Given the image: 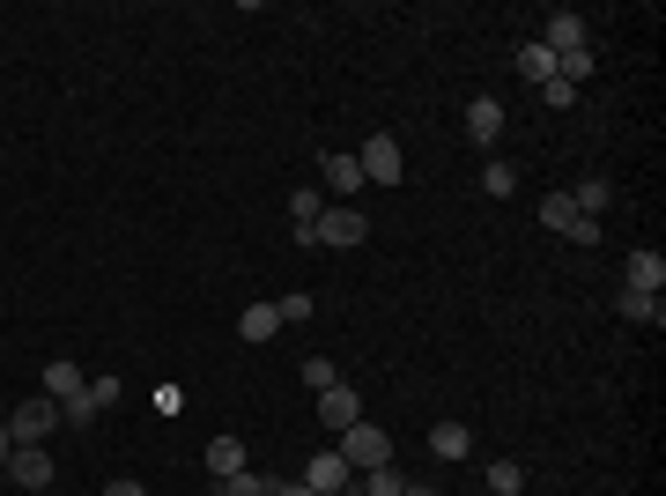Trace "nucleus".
<instances>
[{"label": "nucleus", "instance_id": "f257e3e1", "mask_svg": "<svg viewBox=\"0 0 666 496\" xmlns=\"http://www.w3.org/2000/svg\"><path fill=\"white\" fill-rule=\"evenodd\" d=\"M334 452L348 460V474H370V467H385V460H393V437H385L378 422H356V430L334 437Z\"/></svg>", "mask_w": 666, "mask_h": 496}, {"label": "nucleus", "instance_id": "f03ea898", "mask_svg": "<svg viewBox=\"0 0 666 496\" xmlns=\"http://www.w3.org/2000/svg\"><path fill=\"white\" fill-rule=\"evenodd\" d=\"M541 230H556V238H570V245H600V215H585L570 193L541 200Z\"/></svg>", "mask_w": 666, "mask_h": 496}, {"label": "nucleus", "instance_id": "7ed1b4c3", "mask_svg": "<svg viewBox=\"0 0 666 496\" xmlns=\"http://www.w3.org/2000/svg\"><path fill=\"white\" fill-rule=\"evenodd\" d=\"M311 238H319V245H341V252H356V245L370 238V215H363V208H348V200H326V215L311 223Z\"/></svg>", "mask_w": 666, "mask_h": 496}, {"label": "nucleus", "instance_id": "20e7f679", "mask_svg": "<svg viewBox=\"0 0 666 496\" xmlns=\"http://www.w3.org/2000/svg\"><path fill=\"white\" fill-rule=\"evenodd\" d=\"M356 163H363V186H400V171H408V156H400L393 134H370L363 149H356Z\"/></svg>", "mask_w": 666, "mask_h": 496}, {"label": "nucleus", "instance_id": "39448f33", "mask_svg": "<svg viewBox=\"0 0 666 496\" xmlns=\"http://www.w3.org/2000/svg\"><path fill=\"white\" fill-rule=\"evenodd\" d=\"M304 489H311V496H356V474H348L341 452L326 445V452H311V460H304Z\"/></svg>", "mask_w": 666, "mask_h": 496}, {"label": "nucleus", "instance_id": "423d86ee", "mask_svg": "<svg viewBox=\"0 0 666 496\" xmlns=\"http://www.w3.org/2000/svg\"><path fill=\"white\" fill-rule=\"evenodd\" d=\"M319 193L356 208V193H363V163H356V149H334V156L319 163Z\"/></svg>", "mask_w": 666, "mask_h": 496}, {"label": "nucleus", "instance_id": "0eeeda50", "mask_svg": "<svg viewBox=\"0 0 666 496\" xmlns=\"http://www.w3.org/2000/svg\"><path fill=\"white\" fill-rule=\"evenodd\" d=\"M52 430H60V400H23V408H15V415H8V437H23V445H45Z\"/></svg>", "mask_w": 666, "mask_h": 496}, {"label": "nucleus", "instance_id": "6e6552de", "mask_svg": "<svg viewBox=\"0 0 666 496\" xmlns=\"http://www.w3.org/2000/svg\"><path fill=\"white\" fill-rule=\"evenodd\" d=\"M319 215H326V193H319V186H296V193H289V230H296V245H304V252H319V238H311Z\"/></svg>", "mask_w": 666, "mask_h": 496}, {"label": "nucleus", "instance_id": "1a4fd4ad", "mask_svg": "<svg viewBox=\"0 0 666 496\" xmlns=\"http://www.w3.org/2000/svg\"><path fill=\"white\" fill-rule=\"evenodd\" d=\"M8 482H15V489H45L52 482V452L45 445H15L8 452Z\"/></svg>", "mask_w": 666, "mask_h": 496}, {"label": "nucleus", "instance_id": "9d476101", "mask_svg": "<svg viewBox=\"0 0 666 496\" xmlns=\"http://www.w3.org/2000/svg\"><path fill=\"white\" fill-rule=\"evenodd\" d=\"M319 422L334 430V437H341V430H356V422H363V400H356V386H326V393H319Z\"/></svg>", "mask_w": 666, "mask_h": 496}, {"label": "nucleus", "instance_id": "9b49d317", "mask_svg": "<svg viewBox=\"0 0 666 496\" xmlns=\"http://www.w3.org/2000/svg\"><path fill=\"white\" fill-rule=\"evenodd\" d=\"M622 289H644V297H666V260L652 245L630 252V267H622Z\"/></svg>", "mask_w": 666, "mask_h": 496}, {"label": "nucleus", "instance_id": "f8f14e48", "mask_svg": "<svg viewBox=\"0 0 666 496\" xmlns=\"http://www.w3.org/2000/svg\"><path fill=\"white\" fill-rule=\"evenodd\" d=\"M541 45H548V52H578V45H592V38H585V15H578V8H556V15H548V30H541Z\"/></svg>", "mask_w": 666, "mask_h": 496}, {"label": "nucleus", "instance_id": "ddd939ff", "mask_svg": "<svg viewBox=\"0 0 666 496\" xmlns=\"http://www.w3.org/2000/svg\"><path fill=\"white\" fill-rule=\"evenodd\" d=\"M467 134L474 141H504V97H474L467 104Z\"/></svg>", "mask_w": 666, "mask_h": 496}, {"label": "nucleus", "instance_id": "4468645a", "mask_svg": "<svg viewBox=\"0 0 666 496\" xmlns=\"http://www.w3.org/2000/svg\"><path fill=\"white\" fill-rule=\"evenodd\" d=\"M89 393V378L74 371L67 356H60V363H45V400H60V408H67V400H82Z\"/></svg>", "mask_w": 666, "mask_h": 496}, {"label": "nucleus", "instance_id": "2eb2a0df", "mask_svg": "<svg viewBox=\"0 0 666 496\" xmlns=\"http://www.w3.org/2000/svg\"><path fill=\"white\" fill-rule=\"evenodd\" d=\"M615 312H622L630 326H652V334L666 326V297H644V289H622V304H615Z\"/></svg>", "mask_w": 666, "mask_h": 496}, {"label": "nucleus", "instance_id": "dca6fc26", "mask_svg": "<svg viewBox=\"0 0 666 496\" xmlns=\"http://www.w3.org/2000/svg\"><path fill=\"white\" fill-rule=\"evenodd\" d=\"M430 452H437V460H467V452H474V430H467V422H452V415H444L437 430H430Z\"/></svg>", "mask_w": 666, "mask_h": 496}, {"label": "nucleus", "instance_id": "f3484780", "mask_svg": "<svg viewBox=\"0 0 666 496\" xmlns=\"http://www.w3.org/2000/svg\"><path fill=\"white\" fill-rule=\"evenodd\" d=\"M408 489H415V482H408L393 460H385V467H370V474H356V496H408Z\"/></svg>", "mask_w": 666, "mask_h": 496}, {"label": "nucleus", "instance_id": "a211bd4d", "mask_svg": "<svg viewBox=\"0 0 666 496\" xmlns=\"http://www.w3.org/2000/svg\"><path fill=\"white\" fill-rule=\"evenodd\" d=\"M237 334H245V341H274V334H282V312H274V304H245V312H237Z\"/></svg>", "mask_w": 666, "mask_h": 496}, {"label": "nucleus", "instance_id": "6ab92c4d", "mask_svg": "<svg viewBox=\"0 0 666 496\" xmlns=\"http://www.w3.org/2000/svg\"><path fill=\"white\" fill-rule=\"evenodd\" d=\"M208 474H215V482L245 474V445H237V437H215V445H208Z\"/></svg>", "mask_w": 666, "mask_h": 496}, {"label": "nucleus", "instance_id": "aec40b11", "mask_svg": "<svg viewBox=\"0 0 666 496\" xmlns=\"http://www.w3.org/2000/svg\"><path fill=\"white\" fill-rule=\"evenodd\" d=\"M518 75H526V82H556V52H548L541 38H533V45H518Z\"/></svg>", "mask_w": 666, "mask_h": 496}, {"label": "nucleus", "instance_id": "412c9836", "mask_svg": "<svg viewBox=\"0 0 666 496\" xmlns=\"http://www.w3.org/2000/svg\"><path fill=\"white\" fill-rule=\"evenodd\" d=\"M482 193H489V200H511V193H518V171L504 163V156H496L489 171H482Z\"/></svg>", "mask_w": 666, "mask_h": 496}, {"label": "nucleus", "instance_id": "4be33fe9", "mask_svg": "<svg viewBox=\"0 0 666 496\" xmlns=\"http://www.w3.org/2000/svg\"><path fill=\"white\" fill-rule=\"evenodd\" d=\"M215 496H274V482H267V474H230V482H215Z\"/></svg>", "mask_w": 666, "mask_h": 496}, {"label": "nucleus", "instance_id": "5701e85b", "mask_svg": "<svg viewBox=\"0 0 666 496\" xmlns=\"http://www.w3.org/2000/svg\"><path fill=\"white\" fill-rule=\"evenodd\" d=\"M526 489V467H518V460H496L489 467V496H518Z\"/></svg>", "mask_w": 666, "mask_h": 496}, {"label": "nucleus", "instance_id": "b1692460", "mask_svg": "<svg viewBox=\"0 0 666 496\" xmlns=\"http://www.w3.org/2000/svg\"><path fill=\"white\" fill-rule=\"evenodd\" d=\"M60 422H67V430H97V422H104V408H97L89 393H82V400H67V408H60Z\"/></svg>", "mask_w": 666, "mask_h": 496}, {"label": "nucleus", "instance_id": "393cba45", "mask_svg": "<svg viewBox=\"0 0 666 496\" xmlns=\"http://www.w3.org/2000/svg\"><path fill=\"white\" fill-rule=\"evenodd\" d=\"M304 386H311V393H326V386H341V371H334V356H311V363H304Z\"/></svg>", "mask_w": 666, "mask_h": 496}, {"label": "nucleus", "instance_id": "a878e982", "mask_svg": "<svg viewBox=\"0 0 666 496\" xmlns=\"http://www.w3.org/2000/svg\"><path fill=\"white\" fill-rule=\"evenodd\" d=\"M570 200H578L585 215H600V208H607V200H615V193H607V178H585V186H578V193H570Z\"/></svg>", "mask_w": 666, "mask_h": 496}, {"label": "nucleus", "instance_id": "bb28decb", "mask_svg": "<svg viewBox=\"0 0 666 496\" xmlns=\"http://www.w3.org/2000/svg\"><path fill=\"white\" fill-rule=\"evenodd\" d=\"M274 312H282V326H304V319H311V297H304V289H289V297H274Z\"/></svg>", "mask_w": 666, "mask_h": 496}, {"label": "nucleus", "instance_id": "cd10ccee", "mask_svg": "<svg viewBox=\"0 0 666 496\" xmlns=\"http://www.w3.org/2000/svg\"><path fill=\"white\" fill-rule=\"evenodd\" d=\"M89 400H97L104 415H112V408H119V378H89Z\"/></svg>", "mask_w": 666, "mask_h": 496}, {"label": "nucleus", "instance_id": "c85d7f7f", "mask_svg": "<svg viewBox=\"0 0 666 496\" xmlns=\"http://www.w3.org/2000/svg\"><path fill=\"white\" fill-rule=\"evenodd\" d=\"M541 97L556 104V112H570V104H578V89H570V82H541Z\"/></svg>", "mask_w": 666, "mask_h": 496}, {"label": "nucleus", "instance_id": "c756f323", "mask_svg": "<svg viewBox=\"0 0 666 496\" xmlns=\"http://www.w3.org/2000/svg\"><path fill=\"white\" fill-rule=\"evenodd\" d=\"M104 496H148L141 482H104Z\"/></svg>", "mask_w": 666, "mask_h": 496}, {"label": "nucleus", "instance_id": "7c9ffc66", "mask_svg": "<svg viewBox=\"0 0 666 496\" xmlns=\"http://www.w3.org/2000/svg\"><path fill=\"white\" fill-rule=\"evenodd\" d=\"M274 496H311V489H304V482H274Z\"/></svg>", "mask_w": 666, "mask_h": 496}, {"label": "nucleus", "instance_id": "2f4dec72", "mask_svg": "<svg viewBox=\"0 0 666 496\" xmlns=\"http://www.w3.org/2000/svg\"><path fill=\"white\" fill-rule=\"evenodd\" d=\"M8 452H15V445H8V430H0V467H8Z\"/></svg>", "mask_w": 666, "mask_h": 496}, {"label": "nucleus", "instance_id": "473e14b6", "mask_svg": "<svg viewBox=\"0 0 666 496\" xmlns=\"http://www.w3.org/2000/svg\"><path fill=\"white\" fill-rule=\"evenodd\" d=\"M408 496H444V489H408Z\"/></svg>", "mask_w": 666, "mask_h": 496}]
</instances>
